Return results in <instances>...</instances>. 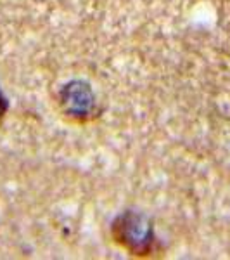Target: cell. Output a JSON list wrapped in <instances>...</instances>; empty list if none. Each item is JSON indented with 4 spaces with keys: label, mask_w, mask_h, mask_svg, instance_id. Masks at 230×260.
I'll return each instance as SVG.
<instances>
[{
    "label": "cell",
    "mask_w": 230,
    "mask_h": 260,
    "mask_svg": "<svg viewBox=\"0 0 230 260\" xmlns=\"http://www.w3.org/2000/svg\"><path fill=\"white\" fill-rule=\"evenodd\" d=\"M111 240L135 258H158L165 255V248L154 233L152 219L142 212L125 210L114 217L111 222Z\"/></svg>",
    "instance_id": "6da1fadb"
},
{
    "label": "cell",
    "mask_w": 230,
    "mask_h": 260,
    "mask_svg": "<svg viewBox=\"0 0 230 260\" xmlns=\"http://www.w3.org/2000/svg\"><path fill=\"white\" fill-rule=\"evenodd\" d=\"M57 110L69 123L87 125L102 115L97 95L92 85L85 80H71L61 87L56 95Z\"/></svg>",
    "instance_id": "7a4b0ae2"
}]
</instances>
